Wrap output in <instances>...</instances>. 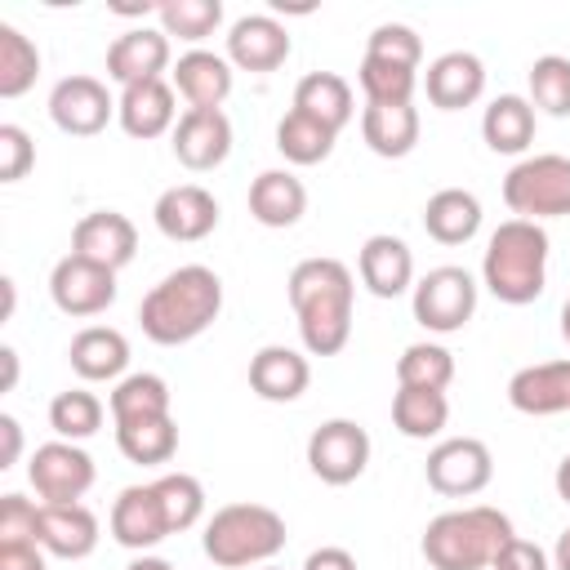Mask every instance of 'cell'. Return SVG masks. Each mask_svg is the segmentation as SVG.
Instances as JSON below:
<instances>
[{"instance_id": "38", "label": "cell", "mask_w": 570, "mask_h": 570, "mask_svg": "<svg viewBox=\"0 0 570 570\" xmlns=\"http://www.w3.org/2000/svg\"><path fill=\"white\" fill-rule=\"evenodd\" d=\"M454 383V356L441 343H410L396 356V387H432L445 392Z\"/></svg>"}, {"instance_id": "5", "label": "cell", "mask_w": 570, "mask_h": 570, "mask_svg": "<svg viewBox=\"0 0 570 570\" xmlns=\"http://www.w3.org/2000/svg\"><path fill=\"white\" fill-rule=\"evenodd\" d=\"M289 530L285 517L267 503H227L205 521L200 548L214 566L223 570H245V566H267L285 548Z\"/></svg>"}, {"instance_id": "23", "label": "cell", "mask_w": 570, "mask_h": 570, "mask_svg": "<svg viewBox=\"0 0 570 570\" xmlns=\"http://www.w3.org/2000/svg\"><path fill=\"white\" fill-rule=\"evenodd\" d=\"M307 383H312L307 356L294 352V347H285V343H267V347H258V352L249 356V387H254L263 401H272V405L298 401V396L307 392Z\"/></svg>"}, {"instance_id": "8", "label": "cell", "mask_w": 570, "mask_h": 570, "mask_svg": "<svg viewBox=\"0 0 570 570\" xmlns=\"http://www.w3.org/2000/svg\"><path fill=\"white\" fill-rule=\"evenodd\" d=\"M423 476L445 499H472L494 481V454L476 436H445L428 450Z\"/></svg>"}, {"instance_id": "15", "label": "cell", "mask_w": 570, "mask_h": 570, "mask_svg": "<svg viewBox=\"0 0 570 570\" xmlns=\"http://www.w3.org/2000/svg\"><path fill=\"white\" fill-rule=\"evenodd\" d=\"M174 156L178 165H187L191 174H205V169H218L227 156H232V120L227 111H205V107H187L174 125Z\"/></svg>"}, {"instance_id": "10", "label": "cell", "mask_w": 570, "mask_h": 570, "mask_svg": "<svg viewBox=\"0 0 570 570\" xmlns=\"http://www.w3.org/2000/svg\"><path fill=\"white\" fill-rule=\"evenodd\" d=\"M27 481L40 503H80L94 485V459L76 441H45L27 463Z\"/></svg>"}, {"instance_id": "11", "label": "cell", "mask_w": 570, "mask_h": 570, "mask_svg": "<svg viewBox=\"0 0 570 570\" xmlns=\"http://www.w3.org/2000/svg\"><path fill=\"white\" fill-rule=\"evenodd\" d=\"M49 298L62 316H98L116 303V272L80 254H62L49 272Z\"/></svg>"}, {"instance_id": "53", "label": "cell", "mask_w": 570, "mask_h": 570, "mask_svg": "<svg viewBox=\"0 0 570 570\" xmlns=\"http://www.w3.org/2000/svg\"><path fill=\"white\" fill-rule=\"evenodd\" d=\"M0 361H4V392L18 383V352L13 347H0Z\"/></svg>"}, {"instance_id": "54", "label": "cell", "mask_w": 570, "mask_h": 570, "mask_svg": "<svg viewBox=\"0 0 570 570\" xmlns=\"http://www.w3.org/2000/svg\"><path fill=\"white\" fill-rule=\"evenodd\" d=\"M561 338H566V343H570V298H566V303H561Z\"/></svg>"}, {"instance_id": "28", "label": "cell", "mask_w": 570, "mask_h": 570, "mask_svg": "<svg viewBox=\"0 0 570 570\" xmlns=\"http://www.w3.org/2000/svg\"><path fill=\"white\" fill-rule=\"evenodd\" d=\"M361 138L383 160L410 156L419 147V111H414V102H396V107L365 102V111H361Z\"/></svg>"}, {"instance_id": "22", "label": "cell", "mask_w": 570, "mask_h": 570, "mask_svg": "<svg viewBox=\"0 0 570 570\" xmlns=\"http://www.w3.org/2000/svg\"><path fill=\"white\" fill-rule=\"evenodd\" d=\"M356 272L374 298H401L405 289H414V254L401 236H387V232H379L361 245Z\"/></svg>"}, {"instance_id": "29", "label": "cell", "mask_w": 570, "mask_h": 570, "mask_svg": "<svg viewBox=\"0 0 570 570\" xmlns=\"http://www.w3.org/2000/svg\"><path fill=\"white\" fill-rule=\"evenodd\" d=\"M423 232L436 245H468L481 232V200L463 187H441L423 205Z\"/></svg>"}, {"instance_id": "32", "label": "cell", "mask_w": 570, "mask_h": 570, "mask_svg": "<svg viewBox=\"0 0 570 570\" xmlns=\"http://www.w3.org/2000/svg\"><path fill=\"white\" fill-rule=\"evenodd\" d=\"M450 423V401L445 392L432 387H396L392 392V428L405 441H432Z\"/></svg>"}, {"instance_id": "3", "label": "cell", "mask_w": 570, "mask_h": 570, "mask_svg": "<svg viewBox=\"0 0 570 570\" xmlns=\"http://www.w3.org/2000/svg\"><path fill=\"white\" fill-rule=\"evenodd\" d=\"M481 285L508 307L534 303L548 285V232L539 223H525V218L499 223L485 240Z\"/></svg>"}, {"instance_id": "1", "label": "cell", "mask_w": 570, "mask_h": 570, "mask_svg": "<svg viewBox=\"0 0 570 570\" xmlns=\"http://www.w3.org/2000/svg\"><path fill=\"white\" fill-rule=\"evenodd\" d=\"M289 307L298 316V338L307 356H338L352 338L356 281L338 258H303L285 281Z\"/></svg>"}, {"instance_id": "55", "label": "cell", "mask_w": 570, "mask_h": 570, "mask_svg": "<svg viewBox=\"0 0 570 570\" xmlns=\"http://www.w3.org/2000/svg\"><path fill=\"white\" fill-rule=\"evenodd\" d=\"M263 570H276V566H263Z\"/></svg>"}, {"instance_id": "44", "label": "cell", "mask_w": 570, "mask_h": 570, "mask_svg": "<svg viewBox=\"0 0 570 570\" xmlns=\"http://www.w3.org/2000/svg\"><path fill=\"white\" fill-rule=\"evenodd\" d=\"M40 543V503L22 494H0V548Z\"/></svg>"}, {"instance_id": "49", "label": "cell", "mask_w": 570, "mask_h": 570, "mask_svg": "<svg viewBox=\"0 0 570 570\" xmlns=\"http://www.w3.org/2000/svg\"><path fill=\"white\" fill-rule=\"evenodd\" d=\"M0 436H4V450H0V468H13L18 454H22V423L13 414H0Z\"/></svg>"}, {"instance_id": "21", "label": "cell", "mask_w": 570, "mask_h": 570, "mask_svg": "<svg viewBox=\"0 0 570 570\" xmlns=\"http://www.w3.org/2000/svg\"><path fill=\"white\" fill-rule=\"evenodd\" d=\"M116 120L129 138H160V134H174L178 125V107H174V85L160 76V80H142V85H129L120 89L116 98Z\"/></svg>"}, {"instance_id": "19", "label": "cell", "mask_w": 570, "mask_h": 570, "mask_svg": "<svg viewBox=\"0 0 570 570\" xmlns=\"http://www.w3.org/2000/svg\"><path fill=\"white\" fill-rule=\"evenodd\" d=\"M423 89H428V102L436 111H463L485 94V62L468 49H450V53L428 62Z\"/></svg>"}, {"instance_id": "14", "label": "cell", "mask_w": 570, "mask_h": 570, "mask_svg": "<svg viewBox=\"0 0 570 570\" xmlns=\"http://www.w3.org/2000/svg\"><path fill=\"white\" fill-rule=\"evenodd\" d=\"M151 218H156V232L165 240L191 245V240H205L218 227V200L200 183H178V187H165L156 196Z\"/></svg>"}, {"instance_id": "45", "label": "cell", "mask_w": 570, "mask_h": 570, "mask_svg": "<svg viewBox=\"0 0 570 570\" xmlns=\"http://www.w3.org/2000/svg\"><path fill=\"white\" fill-rule=\"evenodd\" d=\"M36 165V142L22 125H0V183H22Z\"/></svg>"}, {"instance_id": "52", "label": "cell", "mask_w": 570, "mask_h": 570, "mask_svg": "<svg viewBox=\"0 0 570 570\" xmlns=\"http://www.w3.org/2000/svg\"><path fill=\"white\" fill-rule=\"evenodd\" d=\"M125 570H174V566H169L165 557H151V552H138V557H134V561H129Z\"/></svg>"}, {"instance_id": "17", "label": "cell", "mask_w": 570, "mask_h": 570, "mask_svg": "<svg viewBox=\"0 0 570 570\" xmlns=\"http://www.w3.org/2000/svg\"><path fill=\"white\" fill-rule=\"evenodd\" d=\"M289 31L272 13H245L227 31V62L240 71H276L289 58Z\"/></svg>"}, {"instance_id": "46", "label": "cell", "mask_w": 570, "mask_h": 570, "mask_svg": "<svg viewBox=\"0 0 570 570\" xmlns=\"http://www.w3.org/2000/svg\"><path fill=\"white\" fill-rule=\"evenodd\" d=\"M490 570H552V557H548L539 543H530V539L512 534V539L499 548V557H494V566H490Z\"/></svg>"}, {"instance_id": "7", "label": "cell", "mask_w": 570, "mask_h": 570, "mask_svg": "<svg viewBox=\"0 0 570 570\" xmlns=\"http://www.w3.org/2000/svg\"><path fill=\"white\" fill-rule=\"evenodd\" d=\"M410 307L428 334H459L476 312V281L468 267H454V263L432 267L428 276L414 281Z\"/></svg>"}, {"instance_id": "2", "label": "cell", "mask_w": 570, "mask_h": 570, "mask_svg": "<svg viewBox=\"0 0 570 570\" xmlns=\"http://www.w3.org/2000/svg\"><path fill=\"white\" fill-rule=\"evenodd\" d=\"M223 312V281L214 267L205 263H187L174 267L169 276H160L147 298L138 303V325L151 343L160 347H183L191 338H200Z\"/></svg>"}, {"instance_id": "24", "label": "cell", "mask_w": 570, "mask_h": 570, "mask_svg": "<svg viewBox=\"0 0 570 570\" xmlns=\"http://www.w3.org/2000/svg\"><path fill=\"white\" fill-rule=\"evenodd\" d=\"M174 94L187 98V107H205V111H218L232 94V62L227 53H214V49H187L174 71Z\"/></svg>"}, {"instance_id": "47", "label": "cell", "mask_w": 570, "mask_h": 570, "mask_svg": "<svg viewBox=\"0 0 570 570\" xmlns=\"http://www.w3.org/2000/svg\"><path fill=\"white\" fill-rule=\"evenodd\" d=\"M49 552L40 543H22V548H0V570H49L45 561Z\"/></svg>"}, {"instance_id": "6", "label": "cell", "mask_w": 570, "mask_h": 570, "mask_svg": "<svg viewBox=\"0 0 570 570\" xmlns=\"http://www.w3.org/2000/svg\"><path fill=\"white\" fill-rule=\"evenodd\" d=\"M503 205L525 223L566 218L570 214V156L543 151V156L517 160L503 178Z\"/></svg>"}, {"instance_id": "27", "label": "cell", "mask_w": 570, "mask_h": 570, "mask_svg": "<svg viewBox=\"0 0 570 570\" xmlns=\"http://www.w3.org/2000/svg\"><path fill=\"white\" fill-rule=\"evenodd\" d=\"M249 214L263 227H294L307 214V187L294 169H263L249 183Z\"/></svg>"}, {"instance_id": "26", "label": "cell", "mask_w": 570, "mask_h": 570, "mask_svg": "<svg viewBox=\"0 0 570 570\" xmlns=\"http://www.w3.org/2000/svg\"><path fill=\"white\" fill-rule=\"evenodd\" d=\"M67 361L71 370L85 379V383H107V379H125V365H129V338L111 325H85L71 347H67Z\"/></svg>"}, {"instance_id": "31", "label": "cell", "mask_w": 570, "mask_h": 570, "mask_svg": "<svg viewBox=\"0 0 570 570\" xmlns=\"http://www.w3.org/2000/svg\"><path fill=\"white\" fill-rule=\"evenodd\" d=\"M294 111H307L312 120H321L338 134L356 116V98H352V85L338 71H307L294 85Z\"/></svg>"}, {"instance_id": "33", "label": "cell", "mask_w": 570, "mask_h": 570, "mask_svg": "<svg viewBox=\"0 0 570 570\" xmlns=\"http://www.w3.org/2000/svg\"><path fill=\"white\" fill-rule=\"evenodd\" d=\"M116 450L129 463H169L178 454V423H174V414L116 423Z\"/></svg>"}, {"instance_id": "13", "label": "cell", "mask_w": 570, "mask_h": 570, "mask_svg": "<svg viewBox=\"0 0 570 570\" xmlns=\"http://www.w3.org/2000/svg\"><path fill=\"white\" fill-rule=\"evenodd\" d=\"M107 525H111V539H116L120 548H129V552H147V548H156L160 539L174 534L156 481H147V485H125V490L116 494V503H111V521H107Z\"/></svg>"}, {"instance_id": "41", "label": "cell", "mask_w": 570, "mask_h": 570, "mask_svg": "<svg viewBox=\"0 0 570 570\" xmlns=\"http://www.w3.org/2000/svg\"><path fill=\"white\" fill-rule=\"evenodd\" d=\"M156 18H160V31L165 36H178L187 45H200L205 36L218 31L223 4L218 0H160L156 4Z\"/></svg>"}, {"instance_id": "51", "label": "cell", "mask_w": 570, "mask_h": 570, "mask_svg": "<svg viewBox=\"0 0 570 570\" xmlns=\"http://www.w3.org/2000/svg\"><path fill=\"white\" fill-rule=\"evenodd\" d=\"M552 485H557V499L570 508V454L557 463V476H552Z\"/></svg>"}, {"instance_id": "42", "label": "cell", "mask_w": 570, "mask_h": 570, "mask_svg": "<svg viewBox=\"0 0 570 570\" xmlns=\"http://www.w3.org/2000/svg\"><path fill=\"white\" fill-rule=\"evenodd\" d=\"M156 490H160V503H165L174 534L191 530L205 517V485L191 472H165V476H156Z\"/></svg>"}, {"instance_id": "4", "label": "cell", "mask_w": 570, "mask_h": 570, "mask_svg": "<svg viewBox=\"0 0 570 570\" xmlns=\"http://www.w3.org/2000/svg\"><path fill=\"white\" fill-rule=\"evenodd\" d=\"M512 521L499 508L472 503V508H454L428 521L419 552L432 570H490L499 548L512 539Z\"/></svg>"}, {"instance_id": "50", "label": "cell", "mask_w": 570, "mask_h": 570, "mask_svg": "<svg viewBox=\"0 0 570 570\" xmlns=\"http://www.w3.org/2000/svg\"><path fill=\"white\" fill-rule=\"evenodd\" d=\"M552 570H570V525L557 534V548H552Z\"/></svg>"}, {"instance_id": "37", "label": "cell", "mask_w": 570, "mask_h": 570, "mask_svg": "<svg viewBox=\"0 0 570 570\" xmlns=\"http://www.w3.org/2000/svg\"><path fill=\"white\" fill-rule=\"evenodd\" d=\"M102 414L107 405L89 392V387H67L49 401V428L58 432V441H89L98 428H102Z\"/></svg>"}, {"instance_id": "48", "label": "cell", "mask_w": 570, "mask_h": 570, "mask_svg": "<svg viewBox=\"0 0 570 570\" xmlns=\"http://www.w3.org/2000/svg\"><path fill=\"white\" fill-rule=\"evenodd\" d=\"M303 570H356V557L347 548H338V543H325V548L307 552Z\"/></svg>"}, {"instance_id": "43", "label": "cell", "mask_w": 570, "mask_h": 570, "mask_svg": "<svg viewBox=\"0 0 570 570\" xmlns=\"http://www.w3.org/2000/svg\"><path fill=\"white\" fill-rule=\"evenodd\" d=\"M365 53L419 71V62H423V40H419V31L405 27V22H379V27L370 31V40H365Z\"/></svg>"}, {"instance_id": "12", "label": "cell", "mask_w": 570, "mask_h": 570, "mask_svg": "<svg viewBox=\"0 0 570 570\" xmlns=\"http://www.w3.org/2000/svg\"><path fill=\"white\" fill-rule=\"evenodd\" d=\"M116 116V98L98 76H62L49 89V120L71 138H94Z\"/></svg>"}, {"instance_id": "39", "label": "cell", "mask_w": 570, "mask_h": 570, "mask_svg": "<svg viewBox=\"0 0 570 570\" xmlns=\"http://www.w3.org/2000/svg\"><path fill=\"white\" fill-rule=\"evenodd\" d=\"M356 85L365 94V102H383V107H396V102H414V85H419V71L414 67H401V62H383V58H361L356 67Z\"/></svg>"}, {"instance_id": "35", "label": "cell", "mask_w": 570, "mask_h": 570, "mask_svg": "<svg viewBox=\"0 0 570 570\" xmlns=\"http://www.w3.org/2000/svg\"><path fill=\"white\" fill-rule=\"evenodd\" d=\"M107 410H111V423H134V419H156V414H169V383L160 374H125L111 396H107Z\"/></svg>"}, {"instance_id": "40", "label": "cell", "mask_w": 570, "mask_h": 570, "mask_svg": "<svg viewBox=\"0 0 570 570\" xmlns=\"http://www.w3.org/2000/svg\"><path fill=\"white\" fill-rule=\"evenodd\" d=\"M525 85H530V107L534 111H548V116H570V58L561 53H543L530 62L525 71Z\"/></svg>"}, {"instance_id": "16", "label": "cell", "mask_w": 570, "mask_h": 570, "mask_svg": "<svg viewBox=\"0 0 570 570\" xmlns=\"http://www.w3.org/2000/svg\"><path fill=\"white\" fill-rule=\"evenodd\" d=\"M71 254H80L107 272H120L138 254V227L120 209H94L71 227Z\"/></svg>"}, {"instance_id": "20", "label": "cell", "mask_w": 570, "mask_h": 570, "mask_svg": "<svg viewBox=\"0 0 570 570\" xmlns=\"http://www.w3.org/2000/svg\"><path fill=\"white\" fill-rule=\"evenodd\" d=\"M508 405L530 419L570 410V361H539L508 379Z\"/></svg>"}, {"instance_id": "30", "label": "cell", "mask_w": 570, "mask_h": 570, "mask_svg": "<svg viewBox=\"0 0 570 570\" xmlns=\"http://www.w3.org/2000/svg\"><path fill=\"white\" fill-rule=\"evenodd\" d=\"M481 138L499 156H521L534 142V107L521 94H499L481 111Z\"/></svg>"}, {"instance_id": "9", "label": "cell", "mask_w": 570, "mask_h": 570, "mask_svg": "<svg viewBox=\"0 0 570 570\" xmlns=\"http://www.w3.org/2000/svg\"><path fill=\"white\" fill-rule=\"evenodd\" d=\"M307 468L325 485H352L370 468V432L356 419H325L307 436Z\"/></svg>"}, {"instance_id": "25", "label": "cell", "mask_w": 570, "mask_h": 570, "mask_svg": "<svg viewBox=\"0 0 570 570\" xmlns=\"http://www.w3.org/2000/svg\"><path fill=\"white\" fill-rule=\"evenodd\" d=\"M40 548L58 561H85L98 548V517L85 503H40Z\"/></svg>"}, {"instance_id": "36", "label": "cell", "mask_w": 570, "mask_h": 570, "mask_svg": "<svg viewBox=\"0 0 570 570\" xmlns=\"http://www.w3.org/2000/svg\"><path fill=\"white\" fill-rule=\"evenodd\" d=\"M40 76V49L13 22H0V98H22Z\"/></svg>"}, {"instance_id": "34", "label": "cell", "mask_w": 570, "mask_h": 570, "mask_svg": "<svg viewBox=\"0 0 570 570\" xmlns=\"http://www.w3.org/2000/svg\"><path fill=\"white\" fill-rule=\"evenodd\" d=\"M334 138L338 134L330 125H321V120H312L307 111H294V107L276 120V151L289 165H321L334 151Z\"/></svg>"}, {"instance_id": "18", "label": "cell", "mask_w": 570, "mask_h": 570, "mask_svg": "<svg viewBox=\"0 0 570 570\" xmlns=\"http://www.w3.org/2000/svg\"><path fill=\"white\" fill-rule=\"evenodd\" d=\"M165 67H169V36L160 27H129L125 36H116L107 45V76L120 89L160 80Z\"/></svg>"}]
</instances>
